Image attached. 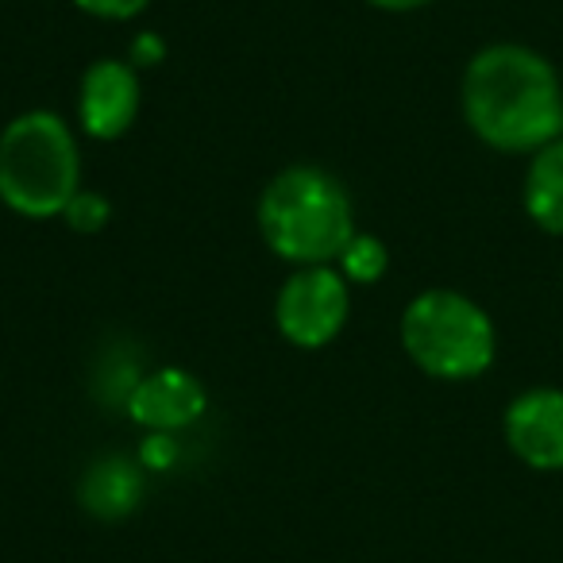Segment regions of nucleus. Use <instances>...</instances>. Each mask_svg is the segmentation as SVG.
<instances>
[{"label": "nucleus", "mask_w": 563, "mask_h": 563, "mask_svg": "<svg viewBox=\"0 0 563 563\" xmlns=\"http://www.w3.org/2000/svg\"><path fill=\"white\" fill-rule=\"evenodd\" d=\"M463 117L498 151H540L563 132V89L544 55L517 43L478 51L463 74Z\"/></svg>", "instance_id": "f257e3e1"}, {"label": "nucleus", "mask_w": 563, "mask_h": 563, "mask_svg": "<svg viewBox=\"0 0 563 563\" xmlns=\"http://www.w3.org/2000/svg\"><path fill=\"white\" fill-rule=\"evenodd\" d=\"M258 232L286 263L324 266L355 235V209L344 181L321 166H286L258 197Z\"/></svg>", "instance_id": "f03ea898"}, {"label": "nucleus", "mask_w": 563, "mask_h": 563, "mask_svg": "<svg viewBox=\"0 0 563 563\" xmlns=\"http://www.w3.org/2000/svg\"><path fill=\"white\" fill-rule=\"evenodd\" d=\"M81 189L78 140L63 117L24 112L0 132V201L27 220L63 217Z\"/></svg>", "instance_id": "7ed1b4c3"}, {"label": "nucleus", "mask_w": 563, "mask_h": 563, "mask_svg": "<svg viewBox=\"0 0 563 563\" xmlns=\"http://www.w3.org/2000/svg\"><path fill=\"white\" fill-rule=\"evenodd\" d=\"M401 344L424 375L463 383L494 363V324L463 294L424 290L401 313Z\"/></svg>", "instance_id": "20e7f679"}, {"label": "nucleus", "mask_w": 563, "mask_h": 563, "mask_svg": "<svg viewBox=\"0 0 563 563\" xmlns=\"http://www.w3.org/2000/svg\"><path fill=\"white\" fill-rule=\"evenodd\" d=\"M347 309H352V294L336 266H298L274 298V324L294 347L317 352L344 332Z\"/></svg>", "instance_id": "39448f33"}, {"label": "nucleus", "mask_w": 563, "mask_h": 563, "mask_svg": "<svg viewBox=\"0 0 563 563\" xmlns=\"http://www.w3.org/2000/svg\"><path fill=\"white\" fill-rule=\"evenodd\" d=\"M78 117L93 140H120L140 117V78L132 63L101 58L81 74Z\"/></svg>", "instance_id": "423d86ee"}, {"label": "nucleus", "mask_w": 563, "mask_h": 563, "mask_svg": "<svg viewBox=\"0 0 563 563\" xmlns=\"http://www.w3.org/2000/svg\"><path fill=\"white\" fill-rule=\"evenodd\" d=\"M209 406V394L189 371L163 367L151 371L128 394V417L147 432H181Z\"/></svg>", "instance_id": "0eeeda50"}, {"label": "nucleus", "mask_w": 563, "mask_h": 563, "mask_svg": "<svg viewBox=\"0 0 563 563\" xmlns=\"http://www.w3.org/2000/svg\"><path fill=\"white\" fill-rule=\"evenodd\" d=\"M506 444L537 471H563V390H529L506 409Z\"/></svg>", "instance_id": "6e6552de"}, {"label": "nucleus", "mask_w": 563, "mask_h": 563, "mask_svg": "<svg viewBox=\"0 0 563 563\" xmlns=\"http://www.w3.org/2000/svg\"><path fill=\"white\" fill-rule=\"evenodd\" d=\"M525 212L537 220V228L563 235V135L532 151L525 174Z\"/></svg>", "instance_id": "1a4fd4ad"}, {"label": "nucleus", "mask_w": 563, "mask_h": 563, "mask_svg": "<svg viewBox=\"0 0 563 563\" xmlns=\"http://www.w3.org/2000/svg\"><path fill=\"white\" fill-rule=\"evenodd\" d=\"M140 501V471L128 460H101L81 478V506L97 517H124Z\"/></svg>", "instance_id": "9d476101"}, {"label": "nucleus", "mask_w": 563, "mask_h": 563, "mask_svg": "<svg viewBox=\"0 0 563 563\" xmlns=\"http://www.w3.org/2000/svg\"><path fill=\"white\" fill-rule=\"evenodd\" d=\"M386 266H390L386 243L375 240V235H360V232L347 240V247L340 251V258H336V271L344 274L347 282H363V286L383 278Z\"/></svg>", "instance_id": "9b49d317"}, {"label": "nucleus", "mask_w": 563, "mask_h": 563, "mask_svg": "<svg viewBox=\"0 0 563 563\" xmlns=\"http://www.w3.org/2000/svg\"><path fill=\"white\" fill-rule=\"evenodd\" d=\"M66 224L74 228V232H101L104 224H109L112 217V205L109 197H101L97 189H78L74 194V201L66 205Z\"/></svg>", "instance_id": "f8f14e48"}, {"label": "nucleus", "mask_w": 563, "mask_h": 563, "mask_svg": "<svg viewBox=\"0 0 563 563\" xmlns=\"http://www.w3.org/2000/svg\"><path fill=\"white\" fill-rule=\"evenodd\" d=\"M74 4L97 20H132L147 9L151 0H74Z\"/></svg>", "instance_id": "ddd939ff"}, {"label": "nucleus", "mask_w": 563, "mask_h": 563, "mask_svg": "<svg viewBox=\"0 0 563 563\" xmlns=\"http://www.w3.org/2000/svg\"><path fill=\"white\" fill-rule=\"evenodd\" d=\"M371 9L378 12H413V9H424V4H432V0H367Z\"/></svg>", "instance_id": "4468645a"}, {"label": "nucleus", "mask_w": 563, "mask_h": 563, "mask_svg": "<svg viewBox=\"0 0 563 563\" xmlns=\"http://www.w3.org/2000/svg\"><path fill=\"white\" fill-rule=\"evenodd\" d=\"M135 58H151V63H158V58H163V47H158V40L143 35V40L135 43Z\"/></svg>", "instance_id": "2eb2a0df"}]
</instances>
